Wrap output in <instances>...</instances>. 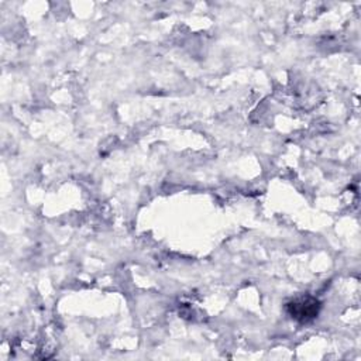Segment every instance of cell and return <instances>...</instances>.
Wrapping results in <instances>:
<instances>
[{
	"mask_svg": "<svg viewBox=\"0 0 361 361\" xmlns=\"http://www.w3.org/2000/svg\"><path fill=\"white\" fill-rule=\"evenodd\" d=\"M320 302L312 296H300L286 303L288 314L299 323H309L314 320L320 312Z\"/></svg>",
	"mask_w": 361,
	"mask_h": 361,
	"instance_id": "6da1fadb",
	"label": "cell"
}]
</instances>
